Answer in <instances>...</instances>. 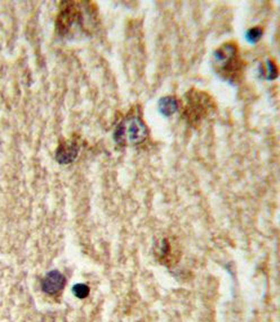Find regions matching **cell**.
Wrapping results in <instances>:
<instances>
[{"instance_id": "cell-10", "label": "cell", "mask_w": 280, "mask_h": 322, "mask_svg": "<svg viewBox=\"0 0 280 322\" xmlns=\"http://www.w3.org/2000/svg\"><path fill=\"white\" fill-rule=\"evenodd\" d=\"M267 66H268V79H275L278 75L277 67H276L275 63L274 61L269 60L267 63Z\"/></svg>"}, {"instance_id": "cell-6", "label": "cell", "mask_w": 280, "mask_h": 322, "mask_svg": "<svg viewBox=\"0 0 280 322\" xmlns=\"http://www.w3.org/2000/svg\"><path fill=\"white\" fill-rule=\"evenodd\" d=\"M66 284L65 276L57 270H52L42 281V289L49 295H56L64 288Z\"/></svg>"}, {"instance_id": "cell-9", "label": "cell", "mask_w": 280, "mask_h": 322, "mask_svg": "<svg viewBox=\"0 0 280 322\" xmlns=\"http://www.w3.org/2000/svg\"><path fill=\"white\" fill-rule=\"evenodd\" d=\"M72 293L75 294L77 297L85 298L89 294V288H88V286L85 284H77L73 286Z\"/></svg>"}, {"instance_id": "cell-3", "label": "cell", "mask_w": 280, "mask_h": 322, "mask_svg": "<svg viewBox=\"0 0 280 322\" xmlns=\"http://www.w3.org/2000/svg\"><path fill=\"white\" fill-rule=\"evenodd\" d=\"M216 107V102L211 95L197 88H191L184 95L182 114L189 126L197 128L215 112Z\"/></svg>"}, {"instance_id": "cell-2", "label": "cell", "mask_w": 280, "mask_h": 322, "mask_svg": "<svg viewBox=\"0 0 280 322\" xmlns=\"http://www.w3.org/2000/svg\"><path fill=\"white\" fill-rule=\"evenodd\" d=\"M245 64L235 42H225L212 54V68L220 78L231 84L240 83L244 75Z\"/></svg>"}, {"instance_id": "cell-8", "label": "cell", "mask_w": 280, "mask_h": 322, "mask_svg": "<svg viewBox=\"0 0 280 322\" xmlns=\"http://www.w3.org/2000/svg\"><path fill=\"white\" fill-rule=\"evenodd\" d=\"M262 36V30L260 27H254V29L248 30L246 32V40L250 42V43H256L260 38Z\"/></svg>"}, {"instance_id": "cell-1", "label": "cell", "mask_w": 280, "mask_h": 322, "mask_svg": "<svg viewBox=\"0 0 280 322\" xmlns=\"http://www.w3.org/2000/svg\"><path fill=\"white\" fill-rule=\"evenodd\" d=\"M95 17V8L89 2H64L57 17V32L66 38L81 37L91 33Z\"/></svg>"}, {"instance_id": "cell-4", "label": "cell", "mask_w": 280, "mask_h": 322, "mask_svg": "<svg viewBox=\"0 0 280 322\" xmlns=\"http://www.w3.org/2000/svg\"><path fill=\"white\" fill-rule=\"evenodd\" d=\"M149 129L146 122L138 114L126 116L115 128L114 141L118 145L137 146L148 138Z\"/></svg>"}, {"instance_id": "cell-7", "label": "cell", "mask_w": 280, "mask_h": 322, "mask_svg": "<svg viewBox=\"0 0 280 322\" xmlns=\"http://www.w3.org/2000/svg\"><path fill=\"white\" fill-rule=\"evenodd\" d=\"M180 107V103L174 96H165L162 98L158 102V110L163 115L170 116L174 114Z\"/></svg>"}, {"instance_id": "cell-5", "label": "cell", "mask_w": 280, "mask_h": 322, "mask_svg": "<svg viewBox=\"0 0 280 322\" xmlns=\"http://www.w3.org/2000/svg\"><path fill=\"white\" fill-rule=\"evenodd\" d=\"M79 153V143L75 139L62 142L56 152V160L60 164H69L75 161L77 155Z\"/></svg>"}]
</instances>
